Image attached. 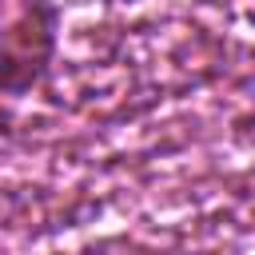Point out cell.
I'll return each mask as SVG.
<instances>
[{
    "instance_id": "1",
    "label": "cell",
    "mask_w": 255,
    "mask_h": 255,
    "mask_svg": "<svg viewBox=\"0 0 255 255\" xmlns=\"http://www.w3.org/2000/svg\"><path fill=\"white\" fill-rule=\"evenodd\" d=\"M60 44L56 0H0V96L32 92Z\"/></svg>"
}]
</instances>
